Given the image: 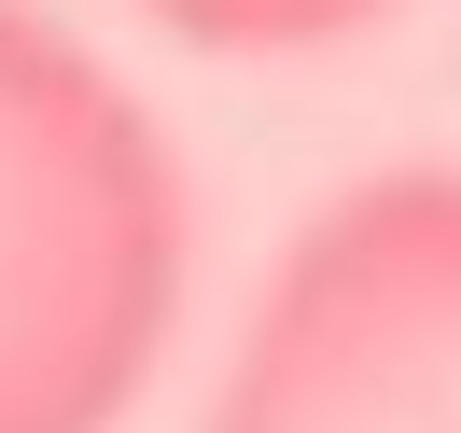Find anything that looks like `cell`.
Listing matches in <instances>:
<instances>
[{"mask_svg":"<svg viewBox=\"0 0 461 433\" xmlns=\"http://www.w3.org/2000/svg\"><path fill=\"white\" fill-rule=\"evenodd\" d=\"M182 321V154L57 14L0 0V433H113Z\"/></svg>","mask_w":461,"mask_h":433,"instance_id":"cell-1","label":"cell"},{"mask_svg":"<svg viewBox=\"0 0 461 433\" xmlns=\"http://www.w3.org/2000/svg\"><path fill=\"white\" fill-rule=\"evenodd\" d=\"M196 433H461V168L321 196Z\"/></svg>","mask_w":461,"mask_h":433,"instance_id":"cell-2","label":"cell"},{"mask_svg":"<svg viewBox=\"0 0 461 433\" xmlns=\"http://www.w3.org/2000/svg\"><path fill=\"white\" fill-rule=\"evenodd\" d=\"M168 42H210V57H308V42L377 29L392 0H140Z\"/></svg>","mask_w":461,"mask_h":433,"instance_id":"cell-3","label":"cell"}]
</instances>
